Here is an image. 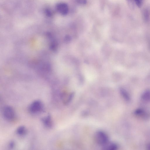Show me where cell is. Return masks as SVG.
Wrapping results in <instances>:
<instances>
[{
  "label": "cell",
  "mask_w": 150,
  "mask_h": 150,
  "mask_svg": "<svg viewBox=\"0 0 150 150\" xmlns=\"http://www.w3.org/2000/svg\"><path fill=\"white\" fill-rule=\"evenodd\" d=\"M96 142L98 144L104 146L108 142L109 138L107 134L104 131H98L94 135Z\"/></svg>",
  "instance_id": "1"
},
{
  "label": "cell",
  "mask_w": 150,
  "mask_h": 150,
  "mask_svg": "<svg viewBox=\"0 0 150 150\" xmlns=\"http://www.w3.org/2000/svg\"><path fill=\"white\" fill-rule=\"evenodd\" d=\"M43 105L39 100H35L33 102L29 107L30 112L33 113H36L41 112L43 109Z\"/></svg>",
  "instance_id": "2"
},
{
  "label": "cell",
  "mask_w": 150,
  "mask_h": 150,
  "mask_svg": "<svg viewBox=\"0 0 150 150\" xmlns=\"http://www.w3.org/2000/svg\"><path fill=\"white\" fill-rule=\"evenodd\" d=\"M3 116L5 118L8 120L14 119L15 113L13 109L11 107L7 106L5 107L3 111Z\"/></svg>",
  "instance_id": "3"
},
{
  "label": "cell",
  "mask_w": 150,
  "mask_h": 150,
  "mask_svg": "<svg viewBox=\"0 0 150 150\" xmlns=\"http://www.w3.org/2000/svg\"><path fill=\"white\" fill-rule=\"evenodd\" d=\"M56 9L59 13L63 15H66L69 12L68 6L67 4L64 3H60L57 4Z\"/></svg>",
  "instance_id": "4"
},
{
  "label": "cell",
  "mask_w": 150,
  "mask_h": 150,
  "mask_svg": "<svg viewBox=\"0 0 150 150\" xmlns=\"http://www.w3.org/2000/svg\"><path fill=\"white\" fill-rule=\"evenodd\" d=\"M42 121L44 125L48 128H51L53 125V122L51 116L48 115L42 119Z\"/></svg>",
  "instance_id": "5"
},
{
  "label": "cell",
  "mask_w": 150,
  "mask_h": 150,
  "mask_svg": "<svg viewBox=\"0 0 150 150\" xmlns=\"http://www.w3.org/2000/svg\"><path fill=\"white\" fill-rule=\"evenodd\" d=\"M103 147L104 149L107 150H114L117 148V146L116 144L113 143H107L104 145Z\"/></svg>",
  "instance_id": "6"
},
{
  "label": "cell",
  "mask_w": 150,
  "mask_h": 150,
  "mask_svg": "<svg viewBox=\"0 0 150 150\" xmlns=\"http://www.w3.org/2000/svg\"><path fill=\"white\" fill-rule=\"evenodd\" d=\"M27 132L26 128L23 126L19 127L16 130V133L19 135L23 136L25 135Z\"/></svg>",
  "instance_id": "7"
},
{
  "label": "cell",
  "mask_w": 150,
  "mask_h": 150,
  "mask_svg": "<svg viewBox=\"0 0 150 150\" xmlns=\"http://www.w3.org/2000/svg\"><path fill=\"white\" fill-rule=\"evenodd\" d=\"M143 16L144 20L146 21H148L150 18V13L148 10L145 9L143 12Z\"/></svg>",
  "instance_id": "8"
},
{
  "label": "cell",
  "mask_w": 150,
  "mask_h": 150,
  "mask_svg": "<svg viewBox=\"0 0 150 150\" xmlns=\"http://www.w3.org/2000/svg\"><path fill=\"white\" fill-rule=\"evenodd\" d=\"M120 92L122 96L124 98L127 100H128L129 97L126 91L124 89L121 88L120 89Z\"/></svg>",
  "instance_id": "9"
},
{
  "label": "cell",
  "mask_w": 150,
  "mask_h": 150,
  "mask_svg": "<svg viewBox=\"0 0 150 150\" xmlns=\"http://www.w3.org/2000/svg\"><path fill=\"white\" fill-rule=\"evenodd\" d=\"M135 4L139 7H140L143 2L144 0H134Z\"/></svg>",
  "instance_id": "10"
},
{
  "label": "cell",
  "mask_w": 150,
  "mask_h": 150,
  "mask_svg": "<svg viewBox=\"0 0 150 150\" xmlns=\"http://www.w3.org/2000/svg\"><path fill=\"white\" fill-rule=\"evenodd\" d=\"M129 7L132 8L134 7L135 4L134 0H127Z\"/></svg>",
  "instance_id": "11"
},
{
  "label": "cell",
  "mask_w": 150,
  "mask_h": 150,
  "mask_svg": "<svg viewBox=\"0 0 150 150\" xmlns=\"http://www.w3.org/2000/svg\"><path fill=\"white\" fill-rule=\"evenodd\" d=\"M79 4L84 5L86 4L87 0H75Z\"/></svg>",
  "instance_id": "12"
},
{
  "label": "cell",
  "mask_w": 150,
  "mask_h": 150,
  "mask_svg": "<svg viewBox=\"0 0 150 150\" xmlns=\"http://www.w3.org/2000/svg\"><path fill=\"white\" fill-rule=\"evenodd\" d=\"M45 13L47 16H51L52 14V12L49 9L47 8L45 10Z\"/></svg>",
  "instance_id": "13"
},
{
  "label": "cell",
  "mask_w": 150,
  "mask_h": 150,
  "mask_svg": "<svg viewBox=\"0 0 150 150\" xmlns=\"http://www.w3.org/2000/svg\"><path fill=\"white\" fill-rule=\"evenodd\" d=\"M15 145V143L13 141H11L10 142L9 144V147L10 148H13Z\"/></svg>",
  "instance_id": "14"
}]
</instances>
